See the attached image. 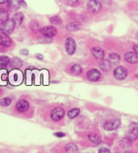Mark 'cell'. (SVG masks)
Here are the masks:
<instances>
[{
	"label": "cell",
	"mask_w": 138,
	"mask_h": 153,
	"mask_svg": "<svg viewBox=\"0 0 138 153\" xmlns=\"http://www.w3.org/2000/svg\"><path fill=\"white\" fill-rule=\"evenodd\" d=\"M15 22L13 21L12 18H9L8 20L0 23V33L5 34V35H11L15 30Z\"/></svg>",
	"instance_id": "1"
},
{
	"label": "cell",
	"mask_w": 138,
	"mask_h": 153,
	"mask_svg": "<svg viewBox=\"0 0 138 153\" xmlns=\"http://www.w3.org/2000/svg\"><path fill=\"white\" fill-rule=\"evenodd\" d=\"M39 34H41L44 38H53L55 35L57 34V30L53 26H45L39 29Z\"/></svg>",
	"instance_id": "2"
},
{
	"label": "cell",
	"mask_w": 138,
	"mask_h": 153,
	"mask_svg": "<svg viewBox=\"0 0 138 153\" xmlns=\"http://www.w3.org/2000/svg\"><path fill=\"white\" fill-rule=\"evenodd\" d=\"M64 115H65V112L63 108H61V107H55L50 112V119L53 120V122H59V120H61L63 119Z\"/></svg>",
	"instance_id": "3"
},
{
	"label": "cell",
	"mask_w": 138,
	"mask_h": 153,
	"mask_svg": "<svg viewBox=\"0 0 138 153\" xmlns=\"http://www.w3.org/2000/svg\"><path fill=\"white\" fill-rule=\"evenodd\" d=\"M30 109V103L26 99H20L17 103H16L15 110L16 112L20 114H25L27 113Z\"/></svg>",
	"instance_id": "4"
},
{
	"label": "cell",
	"mask_w": 138,
	"mask_h": 153,
	"mask_svg": "<svg viewBox=\"0 0 138 153\" xmlns=\"http://www.w3.org/2000/svg\"><path fill=\"white\" fill-rule=\"evenodd\" d=\"M126 137L130 139L131 141L135 140L138 138V123H131L128 128V134Z\"/></svg>",
	"instance_id": "5"
},
{
	"label": "cell",
	"mask_w": 138,
	"mask_h": 153,
	"mask_svg": "<svg viewBox=\"0 0 138 153\" xmlns=\"http://www.w3.org/2000/svg\"><path fill=\"white\" fill-rule=\"evenodd\" d=\"M65 51L67 54L73 55L76 51V43H75L74 39L71 37H68L65 41Z\"/></svg>",
	"instance_id": "6"
},
{
	"label": "cell",
	"mask_w": 138,
	"mask_h": 153,
	"mask_svg": "<svg viewBox=\"0 0 138 153\" xmlns=\"http://www.w3.org/2000/svg\"><path fill=\"white\" fill-rule=\"evenodd\" d=\"M88 10L93 14H97L101 11L102 9V3L99 0H90L87 4Z\"/></svg>",
	"instance_id": "7"
},
{
	"label": "cell",
	"mask_w": 138,
	"mask_h": 153,
	"mask_svg": "<svg viewBox=\"0 0 138 153\" xmlns=\"http://www.w3.org/2000/svg\"><path fill=\"white\" fill-rule=\"evenodd\" d=\"M86 77L89 81H92V82H97L101 79V72L98 69H95V68H92V69L88 70V72L86 74Z\"/></svg>",
	"instance_id": "8"
},
{
	"label": "cell",
	"mask_w": 138,
	"mask_h": 153,
	"mask_svg": "<svg viewBox=\"0 0 138 153\" xmlns=\"http://www.w3.org/2000/svg\"><path fill=\"white\" fill-rule=\"evenodd\" d=\"M114 76L117 80H124L127 76V70L123 66H117L114 70Z\"/></svg>",
	"instance_id": "9"
},
{
	"label": "cell",
	"mask_w": 138,
	"mask_h": 153,
	"mask_svg": "<svg viewBox=\"0 0 138 153\" xmlns=\"http://www.w3.org/2000/svg\"><path fill=\"white\" fill-rule=\"evenodd\" d=\"M120 126V120H107V122H105L104 123V128L106 129V131H114V129H116L119 128Z\"/></svg>",
	"instance_id": "10"
},
{
	"label": "cell",
	"mask_w": 138,
	"mask_h": 153,
	"mask_svg": "<svg viewBox=\"0 0 138 153\" xmlns=\"http://www.w3.org/2000/svg\"><path fill=\"white\" fill-rule=\"evenodd\" d=\"M91 53L95 58H97V59H101L102 60V59H104V57H105V51L103 50V48H101L99 47L92 48Z\"/></svg>",
	"instance_id": "11"
},
{
	"label": "cell",
	"mask_w": 138,
	"mask_h": 153,
	"mask_svg": "<svg viewBox=\"0 0 138 153\" xmlns=\"http://www.w3.org/2000/svg\"><path fill=\"white\" fill-rule=\"evenodd\" d=\"M13 42L11 39L9 38V36L0 33V47L4 48H10L12 45Z\"/></svg>",
	"instance_id": "12"
},
{
	"label": "cell",
	"mask_w": 138,
	"mask_h": 153,
	"mask_svg": "<svg viewBox=\"0 0 138 153\" xmlns=\"http://www.w3.org/2000/svg\"><path fill=\"white\" fill-rule=\"evenodd\" d=\"M7 7H8L9 10H11L13 12H16L22 7L21 0H9V2L7 3Z\"/></svg>",
	"instance_id": "13"
},
{
	"label": "cell",
	"mask_w": 138,
	"mask_h": 153,
	"mask_svg": "<svg viewBox=\"0 0 138 153\" xmlns=\"http://www.w3.org/2000/svg\"><path fill=\"white\" fill-rule=\"evenodd\" d=\"M9 65L12 69H19V68H21L23 66V60L20 57L15 56L10 60Z\"/></svg>",
	"instance_id": "14"
},
{
	"label": "cell",
	"mask_w": 138,
	"mask_h": 153,
	"mask_svg": "<svg viewBox=\"0 0 138 153\" xmlns=\"http://www.w3.org/2000/svg\"><path fill=\"white\" fill-rule=\"evenodd\" d=\"M124 59H125L126 62L128 63H131V64H134V63H137L138 62V56L134 53H126L124 54Z\"/></svg>",
	"instance_id": "15"
},
{
	"label": "cell",
	"mask_w": 138,
	"mask_h": 153,
	"mask_svg": "<svg viewBox=\"0 0 138 153\" xmlns=\"http://www.w3.org/2000/svg\"><path fill=\"white\" fill-rule=\"evenodd\" d=\"M80 29H81V23L78 21L70 22L66 26V30L68 32H76L78 30H80Z\"/></svg>",
	"instance_id": "16"
},
{
	"label": "cell",
	"mask_w": 138,
	"mask_h": 153,
	"mask_svg": "<svg viewBox=\"0 0 138 153\" xmlns=\"http://www.w3.org/2000/svg\"><path fill=\"white\" fill-rule=\"evenodd\" d=\"M88 138H89V140H90L92 143H94V144H96V145H99V144H101L102 143V138H101V136L97 134L96 132H91V133H89V135H88Z\"/></svg>",
	"instance_id": "17"
},
{
	"label": "cell",
	"mask_w": 138,
	"mask_h": 153,
	"mask_svg": "<svg viewBox=\"0 0 138 153\" xmlns=\"http://www.w3.org/2000/svg\"><path fill=\"white\" fill-rule=\"evenodd\" d=\"M13 21L15 22V25L16 27H18V26H21L23 21H24V14L21 12H16L14 15H13Z\"/></svg>",
	"instance_id": "18"
},
{
	"label": "cell",
	"mask_w": 138,
	"mask_h": 153,
	"mask_svg": "<svg viewBox=\"0 0 138 153\" xmlns=\"http://www.w3.org/2000/svg\"><path fill=\"white\" fill-rule=\"evenodd\" d=\"M69 71H70V73L72 75L79 76V75H81L83 69H82V67L79 65V64H73V65H71L70 68H69Z\"/></svg>",
	"instance_id": "19"
},
{
	"label": "cell",
	"mask_w": 138,
	"mask_h": 153,
	"mask_svg": "<svg viewBox=\"0 0 138 153\" xmlns=\"http://www.w3.org/2000/svg\"><path fill=\"white\" fill-rule=\"evenodd\" d=\"M10 60L11 58L8 57L7 55H0V67L1 68H6L9 66Z\"/></svg>",
	"instance_id": "20"
},
{
	"label": "cell",
	"mask_w": 138,
	"mask_h": 153,
	"mask_svg": "<svg viewBox=\"0 0 138 153\" xmlns=\"http://www.w3.org/2000/svg\"><path fill=\"white\" fill-rule=\"evenodd\" d=\"M111 67V62L108 59H102L100 62V68L103 71H108Z\"/></svg>",
	"instance_id": "21"
},
{
	"label": "cell",
	"mask_w": 138,
	"mask_h": 153,
	"mask_svg": "<svg viewBox=\"0 0 138 153\" xmlns=\"http://www.w3.org/2000/svg\"><path fill=\"white\" fill-rule=\"evenodd\" d=\"M64 148L66 153H78V147L74 143H67Z\"/></svg>",
	"instance_id": "22"
},
{
	"label": "cell",
	"mask_w": 138,
	"mask_h": 153,
	"mask_svg": "<svg viewBox=\"0 0 138 153\" xmlns=\"http://www.w3.org/2000/svg\"><path fill=\"white\" fill-rule=\"evenodd\" d=\"M9 19V11L7 9L0 7V23L4 22Z\"/></svg>",
	"instance_id": "23"
},
{
	"label": "cell",
	"mask_w": 138,
	"mask_h": 153,
	"mask_svg": "<svg viewBox=\"0 0 138 153\" xmlns=\"http://www.w3.org/2000/svg\"><path fill=\"white\" fill-rule=\"evenodd\" d=\"M108 60L113 63H118L120 61V55L116 53H111L108 56Z\"/></svg>",
	"instance_id": "24"
},
{
	"label": "cell",
	"mask_w": 138,
	"mask_h": 153,
	"mask_svg": "<svg viewBox=\"0 0 138 153\" xmlns=\"http://www.w3.org/2000/svg\"><path fill=\"white\" fill-rule=\"evenodd\" d=\"M80 114V109H78V108H73V109H71L69 112L67 113V116H68V118L69 119H75L76 117H78V115Z\"/></svg>",
	"instance_id": "25"
},
{
	"label": "cell",
	"mask_w": 138,
	"mask_h": 153,
	"mask_svg": "<svg viewBox=\"0 0 138 153\" xmlns=\"http://www.w3.org/2000/svg\"><path fill=\"white\" fill-rule=\"evenodd\" d=\"M49 22H50V24H52V25H61L62 24L61 18L57 15L52 16V17L49 18Z\"/></svg>",
	"instance_id": "26"
},
{
	"label": "cell",
	"mask_w": 138,
	"mask_h": 153,
	"mask_svg": "<svg viewBox=\"0 0 138 153\" xmlns=\"http://www.w3.org/2000/svg\"><path fill=\"white\" fill-rule=\"evenodd\" d=\"M12 103V98L11 97H4L0 100V106L1 107H8L10 104Z\"/></svg>",
	"instance_id": "27"
},
{
	"label": "cell",
	"mask_w": 138,
	"mask_h": 153,
	"mask_svg": "<svg viewBox=\"0 0 138 153\" xmlns=\"http://www.w3.org/2000/svg\"><path fill=\"white\" fill-rule=\"evenodd\" d=\"M120 144H121V146H123L124 148H128V147H130V145H131V140L128 139L127 137H124L121 139Z\"/></svg>",
	"instance_id": "28"
},
{
	"label": "cell",
	"mask_w": 138,
	"mask_h": 153,
	"mask_svg": "<svg viewBox=\"0 0 138 153\" xmlns=\"http://www.w3.org/2000/svg\"><path fill=\"white\" fill-rule=\"evenodd\" d=\"M66 3L69 6H72V7H76L79 4H80V0H66Z\"/></svg>",
	"instance_id": "29"
},
{
	"label": "cell",
	"mask_w": 138,
	"mask_h": 153,
	"mask_svg": "<svg viewBox=\"0 0 138 153\" xmlns=\"http://www.w3.org/2000/svg\"><path fill=\"white\" fill-rule=\"evenodd\" d=\"M31 29L33 31H39V23L37 21H33L31 23Z\"/></svg>",
	"instance_id": "30"
},
{
	"label": "cell",
	"mask_w": 138,
	"mask_h": 153,
	"mask_svg": "<svg viewBox=\"0 0 138 153\" xmlns=\"http://www.w3.org/2000/svg\"><path fill=\"white\" fill-rule=\"evenodd\" d=\"M99 153H111V151H110V149H108L106 147H103V148L99 149Z\"/></svg>",
	"instance_id": "31"
},
{
	"label": "cell",
	"mask_w": 138,
	"mask_h": 153,
	"mask_svg": "<svg viewBox=\"0 0 138 153\" xmlns=\"http://www.w3.org/2000/svg\"><path fill=\"white\" fill-rule=\"evenodd\" d=\"M54 136H56V137H64V136H65V133H64V132H61V131L54 132Z\"/></svg>",
	"instance_id": "32"
},
{
	"label": "cell",
	"mask_w": 138,
	"mask_h": 153,
	"mask_svg": "<svg viewBox=\"0 0 138 153\" xmlns=\"http://www.w3.org/2000/svg\"><path fill=\"white\" fill-rule=\"evenodd\" d=\"M35 57L37 58V59H39V60H44V58H45V56L42 53H36Z\"/></svg>",
	"instance_id": "33"
},
{
	"label": "cell",
	"mask_w": 138,
	"mask_h": 153,
	"mask_svg": "<svg viewBox=\"0 0 138 153\" xmlns=\"http://www.w3.org/2000/svg\"><path fill=\"white\" fill-rule=\"evenodd\" d=\"M20 53L23 54V55H28L29 54V51L26 50V48H24V50H21L20 51Z\"/></svg>",
	"instance_id": "34"
},
{
	"label": "cell",
	"mask_w": 138,
	"mask_h": 153,
	"mask_svg": "<svg viewBox=\"0 0 138 153\" xmlns=\"http://www.w3.org/2000/svg\"><path fill=\"white\" fill-rule=\"evenodd\" d=\"M133 51H134V53H135L136 55H138V45H134Z\"/></svg>",
	"instance_id": "35"
},
{
	"label": "cell",
	"mask_w": 138,
	"mask_h": 153,
	"mask_svg": "<svg viewBox=\"0 0 138 153\" xmlns=\"http://www.w3.org/2000/svg\"><path fill=\"white\" fill-rule=\"evenodd\" d=\"M9 0H0V5L2 4H6V3H8Z\"/></svg>",
	"instance_id": "36"
},
{
	"label": "cell",
	"mask_w": 138,
	"mask_h": 153,
	"mask_svg": "<svg viewBox=\"0 0 138 153\" xmlns=\"http://www.w3.org/2000/svg\"><path fill=\"white\" fill-rule=\"evenodd\" d=\"M21 5H22L24 8H27V4H26V2L24 1V0H21Z\"/></svg>",
	"instance_id": "37"
},
{
	"label": "cell",
	"mask_w": 138,
	"mask_h": 153,
	"mask_svg": "<svg viewBox=\"0 0 138 153\" xmlns=\"http://www.w3.org/2000/svg\"><path fill=\"white\" fill-rule=\"evenodd\" d=\"M2 94V90H1V88H0V95Z\"/></svg>",
	"instance_id": "38"
},
{
	"label": "cell",
	"mask_w": 138,
	"mask_h": 153,
	"mask_svg": "<svg viewBox=\"0 0 138 153\" xmlns=\"http://www.w3.org/2000/svg\"><path fill=\"white\" fill-rule=\"evenodd\" d=\"M125 153H131V152H125Z\"/></svg>",
	"instance_id": "39"
}]
</instances>
